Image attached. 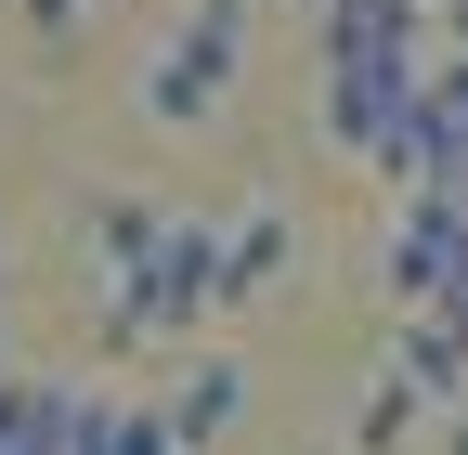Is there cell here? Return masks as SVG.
Here are the masks:
<instances>
[{
    "mask_svg": "<svg viewBox=\"0 0 468 455\" xmlns=\"http://www.w3.org/2000/svg\"><path fill=\"white\" fill-rule=\"evenodd\" d=\"M91 260H104V352H156V338H196L221 312V221H196V208L104 196Z\"/></svg>",
    "mask_w": 468,
    "mask_h": 455,
    "instance_id": "1",
    "label": "cell"
},
{
    "mask_svg": "<svg viewBox=\"0 0 468 455\" xmlns=\"http://www.w3.org/2000/svg\"><path fill=\"white\" fill-rule=\"evenodd\" d=\"M234 66H248V0H196L183 26H169V52L144 66V118L156 131H208L221 91H234Z\"/></svg>",
    "mask_w": 468,
    "mask_h": 455,
    "instance_id": "2",
    "label": "cell"
},
{
    "mask_svg": "<svg viewBox=\"0 0 468 455\" xmlns=\"http://www.w3.org/2000/svg\"><path fill=\"white\" fill-rule=\"evenodd\" d=\"M430 66H325V104H313L325 143L365 156V169H403V131H417V104H430Z\"/></svg>",
    "mask_w": 468,
    "mask_h": 455,
    "instance_id": "3",
    "label": "cell"
},
{
    "mask_svg": "<svg viewBox=\"0 0 468 455\" xmlns=\"http://www.w3.org/2000/svg\"><path fill=\"white\" fill-rule=\"evenodd\" d=\"M390 287L430 325H468V208L455 196H403L390 208Z\"/></svg>",
    "mask_w": 468,
    "mask_h": 455,
    "instance_id": "4",
    "label": "cell"
},
{
    "mask_svg": "<svg viewBox=\"0 0 468 455\" xmlns=\"http://www.w3.org/2000/svg\"><path fill=\"white\" fill-rule=\"evenodd\" d=\"M325 66H430V0H313Z\"/></svg>",
    "mask_w": 468,
    "mask_h": 455,
    "instance_id": "5",
    "label": "cell"
},
{
    "mask_svg": "<svg viewBox=\"0 0 468 455\" xmlns=\"http://www.w3.org/2000/svg\"><path fill=\"white\" fill-rule=\"evenodd\" d=\"M286 260H300V235H286V208H234L221 221V312H248L286 287Z\"/></svg>",
    "mask_w": 468,
    "mask_h": 455,
    "instance_id": "6",
    "label": "cell"
},
{
    "mask_svg": "<svg viewBox=\"0 0 468 455\" xmlns=\"http://www.w3.org/2000/svg\"><path fill=\"white\" fill-rule=\"evenodd\" d=\"M79 404L91 390H66V377H0V455H66Z\"/></svg>",
    "mask_w": 468,
    "mask_h": 455,
    "instance_id": "7",
    "label": "cell"
},
{
    "mask_svg": "<svg viewBox=\"0 0 468 455\" xmlns=\"http://www.w3.org/2000/svg\"><path fill=\"white\" fill-rule=\"evenodd\" d=\"M156 417H169V442H183V455H208L234 417H248V365H221V352H208V365H183V390H169Z\"/></svg>",
    "mask_w": 468,
    "mask_h": 455,
    "instance_id": "8",
    "label": "cell"
},
{
    "mask_svg": "<svg viewBox=\"0 0 468 455\" xmlns=\"http://www.w3.org/2000/svg\"><path fill=\"white\" fill-rule=\"evenodd\" d=\"M430 429H442L430 390H417V377H378V390H365V417H351V455H417Z\"/></svg>",
    "mask_w": 468,
    "mask_h": 455,
    "instance_id": "9",
    "label": "cell"
},
{
    "mask_svg": "<svg viewBox=\"0 0 468 455\" xmlns=\"http://www.w3.org/2000/svg\"><path fill=\"white\" fill-rule=\"evenodd\" d=\"M390 377H417L430 404L455 417V404H468V325H430V312H417V325L390 338Z\"/></svg>",
    "mask_w": 468,
    "mask_h": 455,
    "instance_id": "10",
    "label": "cell"
},
{
    "mask_svg": "<svg viewBox=\"0 0 468 455\" xmlns=\"http://www.w3.org/2000/svg\"><path fill=\"white\" fill-rule=\"evenodd\" d=\"M66 455H183V442H169V417H156V404H104V390H91Z\"/></svg>",
    "mask_w": 468,
    "mask_h": 455,
    "instance_id": "11",
    "label": "cell"
},
{
    "mask_svg": "<svg viewBox=\"0 0 468 455\" xmlns=\"http://www.w3.org/2000/svg\"><path fill=\"white\" fill-rule=\"evenodd\" d=\"M14 14H27V39H39V52H66V39H79V14H91V0H14Z\"/></svg>",
    "mask_w": 468,
    "mask_h": 455,
    "instance_id": "12",
    "label": "cell"
},
{
    "mask_svg": "<svg viewBox=\"0 0 468 455\" xmlns=\"http://www.w3.org/2000/svg\"><path fill=\"white\" fill-rule=\"evenodd\" d=\"M442 455H468V404H455V417H442Z\"/></svg>",
    "mask_w": 468,
    "mask_h": 455,
    "instance_id": "13",
    "label": "cell"
},
{
    "mask_svg": "<svg viewBox=\"0 0 468 455\" xmlns=\"http://www.w3.org/2000/svg\"><path fill=\"white\" fill-rule=\"evenodd\" d=\"M0 377H14V365H0Z\"/></svg>",
    "mask_w": 468,
    "mask_h": 455,
    "instance_id": "14",
    "label": "cell"
}]
</instances>
